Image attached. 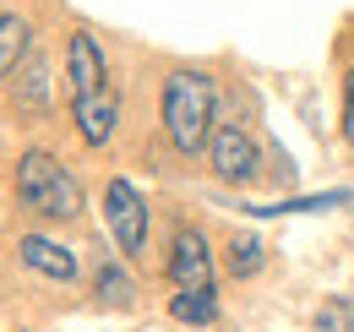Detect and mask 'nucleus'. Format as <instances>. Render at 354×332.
Returning <instances> with one entry per match:
<instances>
[{
    "instance_id": "10",
    "label": "nucleus",
    "mask_w": 354,
    "mask_h": 332,
    "mask_svg": "<svg viewBox=\"0 0 354 332\" xmlns=\"http://www.w3.org/2000/svg\"><path fill=\"white\" fill-rule=\"evenodd\" d=\"M354 191H322V196H283L267 208H245L251 218H289V212H327V208H349Z\"/></svg>"
},
{
    "instance_id": "11",
    "label": "nucleus",
    "mask_w": 354,
    "mask_h": 332,
    "mask_svg": "<svg viewBox=\"0 0 354 332\" xmlns=\"http://www.w3.org/2000/svg\"><path fill=\"white\" fill-rule=\"evenodd\" d=\"M169 316H175V322H185V327H207V322L218 316V294H213V289H175Z\"/></svg>"
},
{
    "instance_id": "8",
    "label": "nucleus",
    "mask_w": 354,
    "mask_h": 332,
    "mask_svg": "<svg viewBox=\"0 0 354 332\" xmlns=\"http://www.w3.org/2000/svg\"><path fill=\"white\" fill-rule=\"evenodd\" d=\"M71 120H77V136L88 142V147H104L109 136H115V125H120V98L104 87V93H93V98H77L71 104Z\"/></svg>"
},
{
    "instance_id": "6",
    "label": "nucleus",
    "mask_w": 354,
    "mask_h": 332,
    "mask_svg": "<svg viewBox=\"0 0 354 332\" xmlns=\"http://www.w3.org/2000/svg\"><path fill=\"white\" fill-rule=\"evenodd\" d=\"M169 284L175 289H213V250L202 229H180L169 246Z\"/></svg>"
},
{
    "instance_id": "16",
    "label": "nucleus",
    "mask_w": 354,
    "mask_h": 332,
    "mask_svg": "<svg viewBox=\"0 0 354 332\" xmlns=\"http://www.w3.org/2000/svg\"><path fill=\"white\" fill-rule=\"evenodd\" d=\"M344 142L354 147V66H349V77H344Z\"/></svg>"
},
{
    "instance_id": "2",
    "label": "nucleus",
    "mask_w": 354,
    "mask_h": 332,
    "mask_svg": "<svg viewBox=\"0 0 354 332\" xmlns=\"http://www.w3.org/2000/svg\"><path fill=\"white\" fill-rule=\"evenodd\" d=\"M17 202L44 212V218H77L82 212V185H77V174L60 164L55 153L28 147L17 158Z\"/></svg>"
},
{
    "instance_id": "3",
    "label": "nucleus",
    "mask_w": 354,
    "mask_h": 332,
    "mask_svg": "<svg viewBox=\"0 0 354 332\" xmlns=\"http://www.w3.org/2000/svg\"><path fill=\"white\" fill-rule=\"evenodd\" d=\"M207 164H213V174L229 180V185H251V180L262 174V147H257V136H251L245 125L223 120L218 131H213V142H207Z\"/></svg>"
},
{
    "instance_id": "1",
    "label": "nucleus",
    "mask_w": 354,
    "mask_h": 332,
    "mask_svg": "<svg viewBox=\"0 0 354 332\" xmlns=\"http://www.w3.org/2000/svg\"><path fill=\"white\" fill-rule=\"evenodd\" d=\"M213 109H218V87L207 71L196 66H175L164 77V131H169V147L196 158L207 142H213Z\"/></svg>"
},
{
    "instance_id": "4",
    "label": "nucleus",
    "mask_w": 354,
    "mask_h": 332,
    "mask_svg": "<svg viewBox=\"0 0 354 332\" xmlns=\"http://www.w3.org/2000/svg\"><path fill=\"white\" fill-rule=\"evenodd\" d=\"M104 218H109V234L126 256H147V202L131 180L104 185Z\"/></svg>"
},
{
    "instance_id": "15",
    "label": "nucleus",
    "mask_w": 354,
    "mask_h": 332,
    "mask_svg": "<svg viewBox=\"0 0 354 332\" xmlns=\"http://www.w3.org/2000/svg\"><path fill=\"white\" fill-rule=\"evenodd\" d=\"M229 273H234V278L262 273V240H257V234H234V240H229Z\"/></svg>"
},
{
    "instance_id": "9",
    "label": "nucleus",
    "mask_w": 354,
    "mask_h": 332,
    "mask_svg": "<svg viewBox=\"0 0 354 332\" xmlns=\"http://www.w3.org/2000/svg\"><path fill=\"white\" fill-rule=\"evenodd\" d=\"M11 104H17V115H44L49 109V66L44 60H28V71L11 87Z\"/></svg>"
},
{
    "instance_id": "12",
    "label": "nucleus",
    "mask_w": 354,
    "mask_h": 332,
    "mask_svg": "<svg viewBox=\"0 0 354 332\" xmlns=\"http://www.w3.org/2000/svg\"><path fill=\"white\" fill-rule=\"evenodd\" d=\"M28 39H33L28 17H17V11H0V77H11V71H17V60L28 55Z\"/></svg>"
},
{
    "instance_id": "13",
    "label": "nucleus",
    "mask_w": 354,
    "mask_h": 332,
    "mask_svg": "<svg viewBox=\"0 0 354 332\" xmlns=\"http://www.w3.org/2000/svg\"><path fill=\"white\" fill-rule=\"evenodd\" d=\"M93 294H98V305L126 311V305L136 299V284H131V273H126L120 261H104V267H98V278H93Z\"/></svg>"
},
{
    "instance_id": "7",
    "label": "nucleus",
    "mask_w": 354,
    "mask_h": 332,
    "mask_svg": "<svg viewBox=\"0 0 354 332\" xmlns=\"http://www.w3.org/2000/svg\"><path fill=\"white\" fill-rule=\"evenodd\" d=\"M17 256H22V267H33L39 278H55V284H71L77 267H82L77 250L49 240V234H22V240H17Z\"/></svg>"
},
{
    "instance_id": "5",
    "label": "nucleus",
    "mask_w": 354,
    "mask_h": 332,
    "mask_svg": "<svg viewBox=\"0 0 354 332\" xmlns=\"http://www.w3.org/2000/svg\"><path fill=\"white\" fill-rule=\"evenodd\" d=\"M66 87H71V104L109 87V66H104V49L93 33H71V44H66Z\"/></svg>"
},
{
    "instance_id": "14",
    "label": "nucleus",
    "mask_w": 354,
    "mask_h": 332,
    "mask_svg": "<svg viewBox=\"0 0 354 332\" xmlns=\"http://www.w3.org/2000/svg\"><path fill=\"white\" fill-rule=\"evenodd\" d=\"M316 332H354V299L349 294H333V299H322V311H316Z\"/></svg>"
}]
</instances>
